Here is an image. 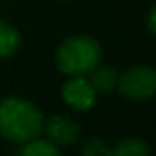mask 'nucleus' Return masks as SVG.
Returning <instances> with one entry per match:
<instances>
[{
  "label": "nucleus",
  "mask_w": 156,
  "mask_h": 156,
  "mask_svg": "<svg viewBox=\"0 0 156 156\" xmlns=\"http://www.w3.org/2000/svg\"><path fill=\"white\" fill-rule=\"evenodd\" d=\"M20 156H61V151L50 140H30L26 141Z\"/></svg>",
  "instance_id": "obj_9"
},
{
  "label": "nucleus",
  "mask_w": 156,
  "mask_h": 156,
  "mask_svg": "<svg viewBox=\"0 0 156 156\" xmlns=\"http://www.w3.org/2000/svg\"><path fill=\"white\" fill-rule=\"evenodd\" d=\"M149 145L141 140H121L116 147H112L110 156H149Z\"/></svg>",
  "instance_id": "obj_8"
},
{
  "label": "nucleus",
  "mask_w": 156,
  "mask_h": 156,
  "mask_svg": "<svg viewBox=\"0 0 156 156\" xmlns=\"http://www.w3.org/2000/svg\"><path fill=\"white\" fill-rule=\"evenodd\" d=\"M110 152H112V147L101 138L87 140L83 143V149H81L83 156H110Z\"/></svg>",
  "instance_id": "obj_10"
},
{
  "label": "nucleus",
  "mask_w": 156,
  "mask_h": 156,
  "mask_svg": "<svg viewBox=\"0 0 156 156\" xmlns=\"http://www.w3.org/2000/svg\"><path fill=\"white\" fill-rule=\"evenodd\" d=\"M147 28H149V33L154 35L156 33V8L152 6L149 9V17H147Z\"/></svg>",
  "instance_id": "obj_11"
},
{
  "label": "nucleus",
  "mask_w": 156,
  "mask_h": 156,
  "mask_svg": "<svg viewBox=\"0 0 156 156\" xmlns=\"http://www.w3.org/2000/svg\"><path fill=\"white\" fill-rule=\"evenodd\" d=\"M44 118L41 110L19 98L0 101V134L15 143H26L42 132Z\"/></svg>",
  "instance_id": "obj_1"
},
{
  "label": "nucleus",
  "mask_w": 156,
  "mask_h": 156,
  "mask_svg": "<svg viewBox=\"0 0 156 156\" xmlns=\"http://www.w3.org/2000/svg\"><path fill=\"white\" fill-rule=\"evenodd\" d=\"M61 2H68V0H61Z\"/></svg>",
  "instance_id": "obj_12"
},
{
  "label": "nucleus",
  "mask_w": 156,
  "mask_h": 156,
  "mask_svg": "<svg viewBox=\"0 0 156 156\" xmlns=\"http://www.w3.org/2000/svg\"><path fill=\"white\" fill-rule=\"evenodd\" d=\"M101 46L94 37L77 35L66 39L57 50V66L62 73L83 75L92 72L101 61Z\"/></svg>",
  "instance_id": "obj_2"
},
{
  "label": "nucleus",
  "mask_w": 156,
  "mask_h": 156,
  "mask_svg": "<svg viewBox=\"0 0 156 156\" xmlns=\"http://www.w3.org/2000/svg\"><path fill=\"white\" fill-rule=\"evenodd\" d=\"M42 130L46 134V140L59 145H72L79 138V123L73 121L68 116H51L46 123H42Z\"/></svg>",
  "instance_id": "obj_5"
},
{
  "label": "nucleus",
  "mask_w": 156,
  "mask_h": 156,
  "mask_svg": "<svg viewBox=\"0 0 156 156\" xmlns=\"http://www.w3.org/2000/svg\"><path fill=\"white\" fill-rule=\"evenodd\" d=\"M96 90L83 75H72L62 87V99L75 110H88L96 103Z\"/></svg>",
  "instance_id": "obj_4"
},
{
  "label": "nucleus",
  "mask_w": 156,
  "mask_h": 156,
  "mask_svg": "<svg viewBox=\"0 0 156 156\" xmlns=\"http://www.w3.org/2000/svg\"><path fill=\"white\" fill-rule=\"evenodd\" d=\"M116 88L121 96L134 101L151 99L156 92V70L151 66H134L118 77Z\"/></svg>",
  "instance_id": "obj_3"
},
{
  "label": "nucleus",
  "mask_w": 156,
  "mask_h": 156,
  "mask_svg": "<svg viewBox=\"0 0 156 156\" xmlns=\"http://www.w3.org/2000/svg\"><path fill=\"white\" fill-rule=\"evenodd\" d=\"M20 48V33L15 26L6 20H0V59L11 57Z\"/></svg>",
  "instance_id": "obj_7"
},
{
  "label": "nucleus",
  "mask_w": 156,
  "mask_h": 156,
  "mask_svg": "<svg viewBox=\"0 0 156 156\" xmlns=\"http://www.w3.org/2000/svg\"><path fill=\"white\" fill-rule=\"evenodd\" d=\"M90 73V85L94 87V90L96 92H103V94H108V92H112L116 87H118V77H119V73L114 70V68H110V66H96L92 72H88Z\"/></svg>",
  "instance_id": "obj_6"
}]
</instances>
